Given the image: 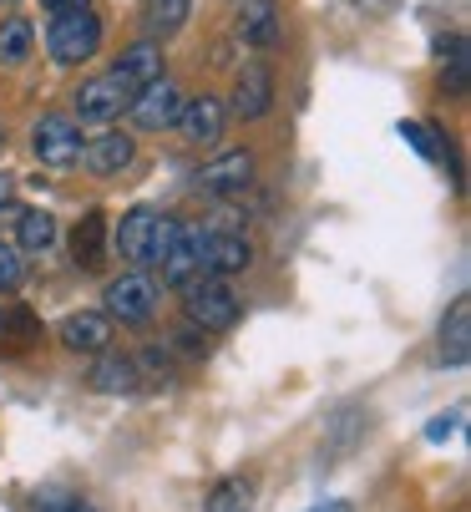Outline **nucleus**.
<instances>
[{
	"mask_svg": "<svg viewBox=\"0 0 471 512\" xmlns=\"http://www.w3.org/2000/svg\"><path fill=\"white\" fill-rule=\"evenodd\" d=\"M97 46H102V16H97L92 6L51 16V26H46V51H51L56 66H82V61L97 56Z\"/></svg>",
	"mask_w": 471,
	"mask_h": 512,
	"instance_id": "obj_1",
	"label": "nucleus"
},
{
	"mask_svg": "<svg viewBox=\"0 0 471 512\" xmlns=\"http://www.w3.org/2000/svg\"><path fill=\"white\" fill-rule=\"evenodd\" d=\"M183 315L193 320V330L213 335V330H228L233 320H239V295L228 289V279H188L183 284Z\"/></svg>",
	"mask_w": 471,
	"mask_h": 512,
	"instance_id": "obj_2",
	"label": "nucleus"
},
{
	"mask_svg": "<svg viewBox=\"0 0 471 512\" xmlns=\"http://www.w3.org/2000/svg\"><path fill=\"white\" fill-rule=\"evenodd\" d=\"M137 97V87L122 77V71L112 66V71H102V77H92V82H82L76 87V122H92V127H112L122 112H127V102Z\"/></svg>",
	"mask_w": 471,
	"mask_h": 512,
	"instance_id": "obj_3",
	"label": "nucleus"
},
{
	"mask_svg": "<svg viewBox=\"0 0 471 512\" xmlns=\"http://www.w3.org/2000/svg\"><path fill=\"white\" fill-rule=\"evenodd\" d=\"M31 148H36L41 168H76L82 163V122L66 112H46L31 127Z\"/></svg>",
	"mask_w": 471,
	"mask_h": 512,
	"instance_id": "obj_4",
	"label": "nucleus"
},
{
	"mask_svg": "<svg viewBox=\"0 0 471 512\" xmlns=\"http://www.w3.org/2000/svg\"><path fill=\"white\" fill-rule=\"evenodd\" d=\"M107 320H122V325H147L152 315H157V284L147 279V274H122V279H112L107 284V310H102Z\"/></svg>",
	"mask_w": 471,
	"mask_h": 512,
	"instance_id": "obj_5",
	"label": "nucleus"
},
{
	"mask_svg": "<svg viewBox=\"0 0 471 512\" xmlns=\"http://www.w3.org/2000/svg\"><path fill=\"white\" fill-rule=\"evenodd\" d=\"M183 102H188V97L178 92V82L157 77V82H147V87L127 102V117H132L142 132H163V127H173V122H178Z\"/></svg>",
	"mask_w": 471,
	"mask_h": 512,
	"instance_id": "obj_6",
	"label": "nucleus"
},
{
	"mask_svg": "<svg viewBox=\"0 0 471 512\" xmlns=\"http://www.w3.org/2000/svg\"><path fill=\"white\" fill-rule=\"evenodd\" d=\"M254 168L259 163H254L249 148H233V153H223V158H213V163L198 168V188L213 193V198H239V193L254 188Z\"/></svg>",
	"mask_w": 471,
	"mask_h": 512,
	"instance_id": "obj_7",
	"label": "nucleus"
},
{
	"mask_svg": "<svg viewBox=\"0 0 471 512\" xmlns=\"http://www.w3.org/2000/svg\"><path fill=\"white\" fill-rule=\"evenodd\" d=\"M269 107H274V77H269L264 61H249L239 77H233V117L259 122Z\"/></svg>",
	"mask_w": 471,
	"mask_h": 512,
	"instance_id": "obj_8",
	"label": "nucleus"
},
{
	"mask_svg": "<svg viewBox=\"0 0 471 512\" xmlns=\"http://www.w3.org/2000/svg\"><path fill=\"white\" fill-rule=\"evenodd\" d=\"M254 249L244 234H203V254H198V274L208 279H228V274H239L249 269Z\"/></svg>",
	"mask_w": 471,
	"mask_h": 512,
	"instance_id": "obj_9",
	"label": "nucleus"
},
{
	"mask_svg": "<svg viewBox=\"0 0 471 512\" xmlns=\"http://www.w3.org/2000/svg\"><path fill=\"white\" fill-rule=\"evenodd\" d=\"M223 122H228V107L218 102V97H188L183 102V112H178V132H183V142H193V148H203V142H218L223 137Z\"/></svg>",
	"mask_w": 471,
	"mask_h": 512,
	"instance_id": "obj_10",
	"label": "nucleus"
},
{
	"mask_svg": "<svg viewBox=\"0 0 471 512\" xmlns=\"http://www.w3.org/2000/svg\"><path fill=\"white\" fill-rule=\"evenodd\" d=\"M56 335H61V345L76 350V355H102V350L112 345V320H107L102 310H76V315H66V320L56 325Z\"/></svg>",
	"mask_w": 471,
	"mask_h": 512,
	"instance_id": "obj_11",
	"label": "nucleus"
},
{
	"mask_svg": "<svg viewBox=\"0 0 471 512\" xmlns=\"http://www.w3.org/2000/svg\"><path fill=\"white\" fill-rule=\"evenodd\" d=\"M132 158H137V142H132L127 132H117V127L97 132L87 148H82V163H87V173H97V178H117Z\"/></svg>",
	"mask_w": 471,
	"mask_h": 512,
	"instance_id": "obj_12",
	"label": "nucleus"
},
{
	"mask_svg": "<svg viewBox=\"0 0 471 512\" xmlns=\"http://www.w3.org/2000/svg\"><path fill=\"white\" fill-rule=\"evenodd\" d=\"M157 218H163L157 208H132V213H122L112 244H117V254H122L132 269H142V264L152 259V229H157Z\"/></svg>",
	"mask_w": 471,
	"mask_h": 512,
	"instance_id": "obj_13",
	"label": "nucleus"
},
{
	"mask_svg": "<svg viewBox=\"0 0 471 512\" xmlns=\"http://www.w3.org/2000/svg\"><path fill=\"white\" fill-rule=\"evenodd\" d=\"M198 254H203V229H193V224H178V239H173V249L157 259V269H163V284H188V279H198Z\"/></svg>",
	"mask_w": 471,
	"mask_h": 512,
	"instance_id": "obj_14",
	"label": "nucleus"
},
{
	"mask_svg": "<svg viewBox=\"0 0 471 512\" xmlns=\"http://www.w3.org/2000/svg\"><path fill=\"white\" fill-rule=\"evenodd\" d=\"M71 259L82 269H102L107 264V213L102 208L82 213V224L71 229Z\"/></svg>",
	"mask_w": 471,
	"mask_h": 512,
	"instance_id": "obj_15",
	"label": "nucleus"
},
{
	"mask_svg": "<svg viewBox=\"0 0 471 512\" xmlns=\"http://www.w3.org/2000/svg\"><path fill=\"white\" fill-rule=\"evenodd\" d=\"M193 16V0H142V31L147 41L163 46L168 36H178Z\"/></svg>",
	"mask_w": 471,
	"mask_h": 512,
	"instance_id": "obj_16",
	"label": "nucleus"
},
{
	"mask_svg": "<svg viewBox=\"0 0 471 512\" xmlns=\"http://www.w3.org/2000/svg\"><path fill=\"white\" fill-rule=\"evenodd\" d=\"M92 391H102V396H127V391H137V381H142V371H137V360L132 355H112V350H102V360L92 365Z\"/></svg>",
	"mask_w": 471,
	"mask_h": 512,
	"instance_id": "obj_17",
	"label": "nucleus"
},
{
	"mask_svg": "<svg viewBox=\"0 0 471 512\" xmlns=\"http://www.w3.org/2000/svg\"><path fill=\"white\" fill-rule=\"evenodd\" d=\"M239 36L249 46H274L279 41V11H274V0H244L239 6Z\"/></svg>",
	"mask_w": 471,
	"mask_h": 512,
	"instance_id": "obj_18",
	"label": "nucleus"
},
{
	"mask_svg": "<svg viewBox=\"0 0 471 512\" xmlns=\"http://www.w3.org/2000/svg\"><path fill=\"white\" fill-rule=\"evenodd\" d=\"M466 355H471V300H456L451 315L441 320V360L466 365Z\"/></svg>",
	"mask_w": 471,
	"mask_h": 512,
	"instance_id": "obj_19",
	"label": "nucleus"
},
{
	"mask_svg": "<svg viewBox=\"0 0 471 512\" xmlns=\"http://www.w3.org/2000/svg\"><path fill=\"white\" fill-rule=\"evenodd\" d=\"M117 71H122V77H127L137 92H142L147 82H157V77H163V46H157V41H137L132 51H122Z\"/></svg>",
	"mask_w": 471,
	"mask_h": 512,
	"instance_id": "obj_20",
	"label": "nucleus"
},
{
	"mask_svg": "<svg viewBox=\"0 0 471 512\" xmlns=\"http://www.w3.org/2000/svg\"><path fill=\"white\" fill-rule=\"evenodd\" d=\"M16 239H21V254H46L56 244V218L46 208H21L16 213Z\"/></svg>",
	"mask_w": 471,
	"mask_h": 512,
	"instance_id": "obj_21",
	"label": "nucleus"
},
{
	"mask_svg": "<svg viewBox=\"0 0 471 512\" xmlns=\"http://www.w3.org/2000/svg\"><path fill=\"white\" fill-rule=\"evenodd\" d=\"M31 46H36V31H31L26 16H6V21H0V66H21L31 56Z\"/></svg>",
	"mask_w": 471,
	"mask_h": 512,
	"instance_id": "obj_22",
	"label": "nucleus"
},
{
	"mask_svg": "<svg viewBox=\"0 0 471 512\" xmlns=\"http://www.w3.org/2000/svg\"><path fill=\"white\" fill-rule=\"evenodd\" d=\"M244 502H249V482H223V487H213L208 512H244Z\"/></svg>",
	"mask_w": 471,
	"mask_h": 512,
	"instance_id": "obj_23",
	"label": "nucleus"
},
{
	"mask_svg": "<svg viewBox=\"0 0 471 512\" xmlns=\"http://www.w3.org/2000/svg\"><path fill=\"white\" fill-rule=\"evenodd\" d=\"M26 279V264H21V249L0 239V289H16Z\"/></svg>",
	"mask_w": 471,
	"mask_h": 512,
	"instance_id": "obj_24",
	"label": "nucleus"
},
{
	"mask_svg": "<svg viewBox=\"0 0 471 512\" xmlns=\"http://www.w3.org/2000/svg\"><path fill=\"white\" fill-rule=\"evenodd\" d=\"M401 137H411V148H416L421 158H436V142H431L436 132H431V127H421V122H406V127H401Z\"/></svg>",
	"mask_w": 471,
	"mask_h": 512,
	"instance_id": "obj_25",
	"label": "nucleus"
},
{
	"mask_svg": "<svg viewBox=\"0 0 471 512\" xmlns=\"http://www.w3.org/2000/svg\"><path fill=\"white\" fill-rule=\"evenodd\" d=\"M446 46H451V87H456V92H466V41H461V36H451Z\"/></svg>",
	"mask_w": 471,
	"mask_h": 512,
	"instance_id": "obj_26",
	"label": "nucleus"
},
{
	"mask_svg": "<svg viewBox=\"0 0 471 512\" xmlns=\"http://www.w3.org/2000/svg\"><path fill=\"white\" fill-rule=\"evenodd\" d=\"M451 431H456V411H451V416H436V421L426 426V436H431V442H446Z\"/></svg>",
	"mask_w": 471,
	"mask_h": 512,
	"instance_id": "obj_27",
	"label": "nucleus"
},
{
	"mask_svg": "<svg viewBox=\"0 0 471 512\" xmlns=\"http://www.w3.org/2000/svg\"><path fill=\"white\" fill-rule=\"evenodd\" d=\"M82 6H92V0H41V11H46V16H61V11H82Z\"/></svg>",
	"mask_w": 471,
	"mask_h": 512,
	"instance_id": "obj_28",
	"label": "nucleus"
},
{
	"mask_svg": "<svg viewBox=\"0 0 471 512\" xmlns=\"http://www.w3.org/2000/svg\"><path fill=\"white\" fill-rule=\"evenodd\" d=\"M178 340H183V350H188V355H198V350H203V330H183Z\"/></svg>",
	"mask_w": 471,
	"mask_h": 512,
	"instance_id": "obj_29",
	"label": "nucleus"
},
{
	"mask_svg": "<svg viewBox=\"0 0 471 512\" xmlns=\"http://www.w3.org/2000/svg\"><path fill=\"white\" fill-rule=\"evenodd\" d=\"M11 198V173H0V203Z\"/></svg>",
	"mask_w": 471,
	"mask_h": 512,
	"instance_id": "obj_30",
	"label": "nucleus"
},
{
	"mask_svg": "<svg viewBox=\"0 0 471 512\" xmlns=\"http://www.w3.org/2000/svg\"><path fill=\"white\" fill-rule=\"evenodd\" d=\"M314 512H350V507H345V502H335V507H314Z\"/></svg>",
	"mask_w": 471,
	"mask_h": 512,
	"instance_id": "obj_31",
	"label": "nucleus"
},
{
	"mask_svg": "<svg viewBox=\"0 0 471 512\" xmlns=\"http://www.w3.org/2000/svg\"><path fill=\"white\" fill-rule=\"evenodd\" d=\"M0 148H6V127H0Z\"/></svg>",
	"mask_w": 471,
	"mask_h": 512,
	"instance_id": "obj_32",
	"label": "nucleus"
},
{
	"mask_svg": "<svg viewBox=\"0 0 471 512\" xmlns=\"http://www.w3.org/2000/svg\"><path fill=\"white\" fill-rule=\"evenodd\" d=\"M0 335H6V315H0Z\"/></svg>",
	"mask_w": 471,
	"mask_h": 512,
	"instance_id": "obj_33",
	"label": "nucleus"
}]
</instances>
